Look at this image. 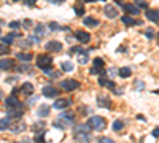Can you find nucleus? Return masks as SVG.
<instances>
[{
    "instance_id": "nucleus-1",
    "label": "nucleus",
    "mask_w": 159,
    "mask_h": 143,
    "mask_svg": "<svg viewBox=\"0 0 159 143\" xmlns=\"http://www.w3.org/2000/svg\"><path fill=\"white\" fill-rule=\"evenodd\" d=\"M72 123H73V114L72 113H62L60 116L54 121V127L65 129L68 126H72Z\"/></svg>"
},
{
    "instance_id": "nucleus-2",
    "label": "nucleus",
    "mask_w": 159,
    "mask_h": 143,
    "mask_svg": "<svg viewBox=\"0 0 159 143\" xmlns=\"http://www.w3.org/2000/svg\"><path fill=\"white\" fill-rule=\"evenodd\" d=\"M88 124L91 126V129H94L95 132H100V131H103V129L107 127V121H105V118H102V116H91L89 118V121H88Z\"/></svg>"
},
{
    "instance_id": "nucleus-3",
    "label": "nucleus",
    "mask_w": 159,
    "mask_h": 143,
    "mask_svg": "<svg viewBox=\"0 0 159 143\" xmlns=\"http://www.w3.org/2000/svg\"><path fill=\"white\" fill-rule=\"evenodd\" d=\"M80 88V83L77 80H64V81H60V89L62 91H75V89H78Z\"/></svg>"
},
{
    "instance_id": "nucleus-4",
    "label": "nucleus",
    "mask_w": 159,
    "mask_h": 143,
    "mask_svg": "<svg viewBox=\"0 0 159 143\" xmlns=\"http://www.w3.org/2000/svg\"><path fill=\"white\" fill-rule=\"evenodd\" d=\"M51 64H53V59H51V56H46V54H40L37 57V65L43 70L46 67H51Z\"/></svg>"
},
{
    "instance_id": "nucleus-5",
    "label": "nucleus",
    "mask_w": 159,
    "mask_h": 143,
    "mask_svg": "<svg viewBox=\"0 0 159 143\" xmlns=\"http://www.w3.org/2000/svg\"><path fill=\"white\" fill-rule=\"evenodd\" d=\"M45 49L46 51H51V53H59L62 49V43L57 41V40H51L45 45Z\"/></svg>"
},
{
    "instance_id": "nucleus-6",
    "label": "nucleus",
    "mask_w": 159,
    "mask_h": 143,
    "mask_svg": "<svg viewBox=\"0 0 159 143\" xmlns=\"http://www.w3.org/2000/svg\"><path fill=\"white\" fill-rule=\"evenodd\" d=\"M5 105H6V108H10V110H16V108H19V106H21L19 99L15 97V96H8V97H6Z\"/></svg>"
},
{
    "instance_id": "nucleus-7",
    "label": "nucleus",
    "mask_w": 159,
    "mask_h": 143,
    "mask_svg": "<svg viewBox=\"0 0 159 143\" xmlns=\"http://www.w3.org/2000/svg\"><path fill=\"white\" fill-rule=\"evenodd\" d=\"M41 92H43V96H45V97H56V96L59 94V91L54 88L53 84H46V86H43Z\"/></svg>"
},
{
    "instance_id": "nucleus-8",
    "label": "nucleus",
    "mask_w": 159,
    "mask_h": 143,
    "mask_svg": "<svg viewBox=\"0 0 159 143\" xmlns=\"http://www.w3.org/2000/svg\"><path fill=\"white\" fill-rule=\"evenodd\" d=\"M70 103H72V100H70V99H57L56 102L53 103V106H54L56 110H65Z\"/></svg>"
},
{
    "instance_id": "nucleus-9",
    "label": "nucleus",
    "mask_w": 159,
    "mask_h": 143,
    "mask_svg": "<svg viewBox=\"0 0 159 143\" xmlns=\"http://www.w3.org/2000/svg\"><path fill=\"white\" fill-rule=\"evenodd\" d=\"M75 38H77L80 43H89L91 35H89L88 32H85V30H77L75 32Z\"/></svg>"
},
{
    "instance_id": "nucleus-10",
    "label": "nucleus",
    "mask_w": 159,
    "mask_h": 143,
    "mask_svg": "<svg viewBox=\"0 0 159 143\" xmlns=\"http://www.w3.org/2000/svg\"><path fill=\"white\" fill-rule=\"evenodd\" d=\"M123 10L126 11V13H129V14H134V16L140 14V8H137V6L132 5V3H124L123 5Z\"/></svg>"
},
{
    "instance_id": "nucleus-11",
    "label": "nucleus",
    "mask_w": 159,
    "mask_h": 143,
    "mask_svg": "<svg viewBox=\"0 0 159 143\" xmlns=\"http://www.w3.org/2000/svg\"><path fill=\"white\" fill-rule=\"evenodd\" d=\"M103 13H105V16L110 18V19H115L116 16H118V10H116L113 5H107L105 10H103Z\"/></svg>"
},
{
    "instance_id": "nucleus-12",
    "label": "nucleus",
    "mask_w": 159,
    "mask_h": 143,
    "mask_svg": "<svg viewBox=\"0 0 159 143\" xmlns=\"http://www.w3.org/2000/svg\"><path fill=\"white\" fill-rule=\"evenodd\" d=\"M33 33H35V37L37 38H43L45 35H46V27H45V24H37L35 26V30H33Z\"/></svg>"
},
{
    "instance_id": "nucleus-13",
    "label": "nucleus",
    "mask_w": 159,
    "mask_h": 143,
    "mask_svg": "<svg viewBox=\"0 0 159 143\" xmlns=\"http://www.w3.org/2000/svg\"><path fill=\"white\" fill-rule=\"evenodd\" d=\"M16 37H19V33H16V32L8 33V35H5V37H2V43H3V45H11Z\"/></svg>"
},
{
    "instance_id": "nucleus-14",
    "label": "nucleus",
    "mask_w": 159,
    "mask_h": 143,
    "mask_svg": "<svg viewBox=\"0 0 159 143\" xmlns=\"http://www.w3.org/2000/svg\"><path fill=\"white\" fill-rule=\"evenodd\" d=\"M15 65V61L13 59H2L0 61V70H10Z\"/></svg>"
},
{
    "instance_id": "nucleus-15",
    "label": "nucleus",
    "mask_w": 159,
    "mask_h": 143,
    "mask_svg": "<svg viewBox=\"0 0 159 143\" xmlns=\"http://www.w3.org/2000/svg\"><path fill=\"white\" fill-rule=\"evenodd\" d=\"M97 103H99V106H103V108H110L112 106V100L108 97L100 96V97H97Z\"/></svg>"
},
{
    "instance_id": "nucleus-16",
    "label": "nucleus",
    "mask_w": 159,
    "mask_h": 143,
    "mask_svg": "<svg viewBox=\"0 0 159 143\" xmlns=\"http://www.w3.org/2000/svg\"><path fill=\"white\" fill-rule=\"evenodd\" d=\"M147 18L153 23H159V11H154V10H147Z\"/></svg>"
},
{
    "instance_id": "nucleus-17",
    "label": "nucleus",
    "mask_w": 159,
    "mask_h": 143,
    "mask_svg": "<svg viewBox=\"0 0 159 143\" xmlns=\"http://www.w3.org/2000/svg\"><path fill=\"white\" fill-rule=\"evenodd\" d=\"M83 24L88 26V27H95V26H99V21L91 18V16H86L85 19H83Z\"/></svg>"
},
{
    "instance_id": "nucleus-18",
    "label": "nucleus",
    "mask_w": 159,
    "mask_h": 143,
    "mask_svg": "<svg viewBox=\"0 0 159 143\" xmlns=\"http://www.w3.org/2000/svg\"><path fill=\"white\" fill-rule=\"evenodd\" d=\"M21 92H24L26 96H30L33 92V84L32 83H24L22 88H21Z\"/></svg>"
},
{
    "instance_id": "nucleus-19",
    "label": "nucleus",
    "mask_w": 159,
    "mask_h": 143,
    "mask_svg": "<svg viewBox=\"0 0 159 143\" xmlns=\"http://www.w3.org/2000/svg\"><path fill=\"white\" fill-rule=\"evenodd\" d=\"M10 126H11V119L8 116L0 119V131H5V129H8Z\"/></svg>"
},
{
    "instance_id": "nucleus-20",
    "label": "nucleus",
    "mask_w": 159,
    "mask_h": 143,
    "mask_svg": "<svg viewBox=\"0 0 159 143\" xmlns=\"http://www.w3.org/2000/svg\"><path fill=\"white\" fill-rule=\"evenodd\" d=\"M118 75H119L121 78H129L130 75H132V70H130L129 67H123V68H119Z\"/></svg>"
},
{
    "instance_id": "nucleus-21",
    "label": "nucleus",
    "mask_w": 159,
    "mask_h": 143,
    "mask_svg": "<svg viewBox=\"0 0 159 143\" xmlns=\"http://www.w3.org/2000/svg\"><path fill=\"white\" fill-rule=\"evenodd\" d=\"M75 138H77V141H80V143H86V141L89 140V134L77 132V134H75Z\"/></svg>"
},
{
    "instance_id": "nucleus-22",
    "label": "nucleus",
    "mask_w": 159,
    "mask_h": 143,
    "mask_svg": "<svg viewBox=\"0 0 159 143\" xmlns=\"http://www.w3.org/2000/svg\"><path fill=\"white\" fill-rule=\"evenodd\" d=\"M89 131H91V126H89V124H80V126H77V129H75V134H77V132L89 134Z\"/></svg>"
},
{
    "instance_id": "nucleus-23",
    "label": "nucleus",
    "mask_w": 159,
    "mask_h": 143,
    "mask_svg": "<svg viewBox=\"0 0 159 143\" xmlns=\"http://www.w3.org/2000/svg\"><path fill=\"white\" fill-rule=\"evenodd\" d=\"M121 21H123V23L126 24V26H134V24H140L139 21H134V18H132V16H123V18H121Z\"/></svg>"
},
{
    "instance_id": "nucleus-24",
    "label": "nucleus",
    "mask_w": 159,
    "mask_h": 143,
    "mask_svg": "<svg viewBox=\"0 0 159 143\" xmlns=\"http://www.w3.org/2000/svg\"><path fill=\"white\" fill-rule=\"evenodd\" d=\"M60 67H62V70H64V72H73V70H75V65H73L72 62H68V61L62 62Z\"/></svg>"
},
{
    "instance_id": "nucleus-25",
    "label": "nucleus",
    "mask_w": 159,
    "mask_h": 143,
    "mask_svg": "<svg viewBox=\"0 0 159 143\" xmlns=\"http://www.w3.org/2000/svg\"><path fill=\"white\" fill-rule=\"evenodd\" d=\"M18 59L22 62H29L32 59V54L30 53H18Z\"/></svg>"
},
{
    "instance_id": "nucleus-26",
    "label": "nucleus",
    "mask_w": 159,
    "mask_h": 143,
    "mask_svg": "<svg viewBox=\"0 0 159 143\" xmlns=\"http://www.w3.org/2000/svg\"><path fill=\"white\" fill-rule=\"evenodd\" d=\"M37 113H38V116H41V118H43V116H48V114H50V106H46V105L40 106Z\"/></svg>"
},
{
    "instance_id": "nucleus-27",
    "label": "nucleus",
    "mask_w": 159,
    "mask_h": 143,
    "mask_svg": "<svg viewBox=\"0 0 159 143\" xmlns=\"http://www.w3.org/2000/svg\"><path fill=\"white\" fill-rule=\"evenodd\" d=\"M10 127H11V126H10ZM11 131L15 132V134H18V132H24V131H26V124H22V123H21V124L16 123V126L11 127Z\"/></svg>"
},
{
    "instance_id": "nucleus-28",
    "label": "nucleus",
    "mask_w": 159,
    "mask_h": 143,
    "mask_svg": "<svg viewBox=\"0 0 159 143\" xmlns=\"http://www.w3.org/2000/svg\"><path fill=\"white\" fill-rule=\"evenodd\" d=\"M21 116H22V111H18V110H10V113H8L10 119H19Z\"/></svg>"
},
{
    "instance_id": "nucleus-29",
    "label": "nucleus",
    "mask_w": 159,
    "mask_h": 143,
    "mask_svg": "<svg viewBox=\"0 0 159 143\" xmlns=\"http://www.w3.org/2000/svg\"><path fill=\"white\" fill-rule=\"evenodd\" d=\"M123 127H124V123H123V121H119V119L113 123V131H116V132H119Z\"/></svg>"
},
{
    "instance_id": "nucleus-30",
    "label": "nucleus",
    "mask_w": 159,
    "mask_h": 143,
    "mask_svg": "<svg viewBox=\"0 0 159 143\" xmlns=\"http://www.w3.org/2000/svg\"><path fill=\"white\" fill-rule=\"evenodd\" d=\"M88 61H89L88 53H85V54H80V56H78V62L81 64V65H85V64H88Z\"/></svg>"
},
{
    "instance_id": "nucleus-31",
    "label": "nucleus",
    "mask_w": 159,
    "mask_h": 143,
    "mask_svg": "<svg viewBox=\"0 0 159 143\" xmlns=\"http://www.w3.org/2000/svg\"><path fill=\"white\" fill-rule=\"evenodd\" d=\"M8 51H10L8 45H3V43H0V56H3V54H8Z\"/></svg>"
},
{
    "instance_id": "nucleus-32",
    "label": "nucleus",
    "mask_w": 159,
    "mask_h": 143,
    "mask_svg": "<svg viewBox=\"0 0 159 143\" xmlns=\"http://www.w3.org/2000/svg\"><path fill=\"white\" fill-rule=\"evenodd\" d=\"M91 75H103V70L99 67H92L91 68Z\"/></svg>"
},
{
    "instance_id": "nucleus-33",
    "label": "nucleus",
    "mask_w": 159,
    "mask_h": 143,
    "mask_svg": "<svg viewBox=\"0 0 159 143\" xmlns=\"http://www.w3.org/2000/svg\"><path fill=\"white\" fill-rule=\"evenodd\" d=\"M94 67H99V68L103 67V61L100 59V57H95V59H94Z\"/></svg>"
},
{
    "instance_id": "nucleus-34",
    "label": "nucleus",
    "mask_w": 159,
    "mask_h": 143,
    "mask_svg": "<svg viewBox=\"0 0 159 143\" xmlns=\"http://www.w3.org/2000/svg\"><path fill=\"white\" fill-rule=\"evenodd\" d=\"M8 27L10 29H19L21 27V23H19V21H11V23L8 24Z\"/></svg>"
},
{
    "instance_id": "nucleus-35",
    "label": "nucleus",
    "mask_w": 159,
    "mask_h": 143,
    "mask_svg": "<svg viewBox=\"0 0 159 143\" xmlns=\"http://www.w3.org/2000/svg\"><path fill=\"white\" fill-rule=\"evenodd\" d=\"M145 35H147V38H153L154 37V30H153V29H147V30H145Z\"/></svg>"
},
{
    "instance_id": "nucleus-36",
    "label": "nucleus",
    "mask_w": 159,
    "mask_h": 143,
    "mask_svg": "<svg viewBox=\"0 0 159 143\" xmlns=\"http://www.w3.org/2000/svg\"><path fill=\"white\" fill-rule=\"evenodd\" d=\"M19 70L24 72V73H30V72H32V67H30V65H21Z\"/></svg>"
},
{
    "instance_id": "nucleus-37",
    "label": "nucleus",
    "mask_w": 159,
    "mask_h": 143,
    "mask_svg": "<svg viewBox=\"0 0 159 143\" xmlns=\"http://www.w3.org/2000/svg\"><path fill=\"white\" fill-rule=\"evenodd\" d=\"M75 13H77V16H83V14H85V8H81V6H75Z\"/></svg>"
},
{
    "instance_id": "nucleus-38",
    "label": "nucleus",
    "mask_w": 159,
    "mask_h": 143,
    "mask_svg": "<svg viewBox=\"0 0 159 143\" xmlns=\"http://www.w3.org/2000/svg\"><path fill=\"white\" fill-rule=\"evenodd\" d=\"M107 83H108V80H107V76H103V75H100V78H99V84H100V86H107Z\"/></svg>"
},
{
    "instance_id": "nucleus-39",
    "label": "nucleus",
    "mask_w": 159,
    "mask_h": 143,
    "mask_svg": "<svg viewBox=\"0 0 159 143\" xmlns=\"http://www.w3.org/2000/svg\"><path fill=\"white\" fill-rule=\"evenodd\" d=\"M99 143H116V141L112 140V138H108V137H102V138L99 140Z\"/></svg>"
},
{
    "instance_id": "nucleus-40",
    "label": "nucleus",
    "mask_w": 159,
    "mask_h": 143,
    "mask_svg": "<svg viewBox=\"0 0 159 143\" xmlns=\"http://www.w3.org/2000/svg\"><path fill=\"white\" fill-rule=\"evenodd\" d=\"M137 5L142 6V8H148V3L145 2V0H137Z\"/></svg>"
},
{
    "instance_id": "nucleus-41",
    "label": "nucleus",
    "mask_w": 159,
    "mask_h": 143,
    "mask_svg": "<svg viewBox=\"0 0 159 143\" xmlns=\"http://www.w3.org/2000/svg\"><path fill=\"white\" fill-rule=\"evenodd\" d=\"M22 26H24L26 29H30V26H32V21H30V19H24V23H22Z\"/></svg>"
},
{
    "instance_id": "nucleus-42",
    "label": "nucleus",
    "mask_w": 159,
    "mask_h": 143,
    "mask_svg": "<svg viewBox=\"0 0 159 143\" xmlns=\"http://www.w3.org/2000/svg\"><path fill=\"white\" fill-rule=\"evenodd\" d=\"M50 29H51V30H59L60 26H59V24H56V23H51V24H50Z\"/></svg>"
},
{
    "instance_id": "nucleus-43",
    "label": "nucleus",
    "mask_w": 159,
    "mask_h": 143,
    "mask_svg": "<svg viewBox=\"0 0 159 143\" xmlns=\"http://www.w3.org/2000/svg\"><path fill=\"white\" fill-rule=\"evenodd\" d=\"M50 3H54V5H60V3H64L65 0H48Z\"/></svg>"
},
{
    "instance_id": "nucleus-44",
    "label": "nucleus",
    "mask_w": 159,
    "mask_h": 143,
    "mask_svg": "<svg viewBox=\"0 0 159 143\" xmlns=\"http://www.w3.org/2000/svg\"><path fill=\"white\" fill-rule=\"evenodd\" d=\"M35 141H38V143H41V141H43V134H37Z\"/></svg>"
},
{
    "instance_id": "nucleus-45",
    "label": "nucleus",
    "mask_w": 159,
    "mask_h": 143,
    "mask_svg": "<svg viewBox=\"0 0 159 143\" xmlns=\"http://www.w3.org/2000/svg\"><path fill=\"white\" fill-rule=\"evenodd\" d=\"M153 137L159 138V127H156V129H154V131H153Z\"/></svg>"
},
{
    "instance_id": "nucleus-46",
    "label": "nucleus",
    "mask_w": 159,
    "mask_h": 143,
    "mask_svg": "<svg viewBox=\"0 0 159 143\" xmlns=\"http://www.w3.org/2000/svg\"><path fill=\"white\" fill-rule=\"evenodd\" d=\"M107 88H110V89H115V83H113V81H108V83H107Z\"/></svg>"
},
{
    "instance_id": "nucleus-47",
    "label": "nucleus",
    "mask_w": 159,
    "mask_h": 143,
    "mask_svg": "<svg viewBox=\"0 0 159 143\" xmlns=\"http://www.w3.org/2000/svg\"><path fill=\"white\" fill-rule=\"evenodd\" d=\"M135 84H137V89H143V83L142 81H137Z\"/></svg>"
},
{
    "instance_id": "nucleus-48",
    "label": "nucleus",
    "mask_w": 159,
    "mask_h": 143,
    "mask_svg": "<svg viewBox=\"0 0 159 143\" xmlns=\"http://www.w3.org/2000/svg\"><path fill=\"white\" fill-rule=\"evenodd\" d=\"M26 3H27V5H35V3H37V0H27Z\"/></svg>"
},
{
    "instance_id": "nucleus-49",
    "label": "nucleus",
    "mask_w": 159,
    "mask_h": 143,
    "mask_svg": "<svg viewBox=\"0 0 159 143\" xmlns=\"http://www.w3.org/2000/svg\"><path fill=\"white\" fill-rule=\"evenodd\" d=\"M2 97H3V92H2V91H0V100H2Z\"/></svg>"
},
{
    "instance_id": "nucleus-50",
    "label": "nucleus",
    "mask_w": 159,
    "mask_h": 143,
    "mask_svg": "<svg viewBox=\"0 0 159 143\" xmlns=\"http://www.w3.org/2000/svg\"><path fill=\"white\" fill-rule=\"evenodd\" d=\"M0 33H2V23H0Z\"/></svg>"
},
{
    "instance_id": "nucleus-51",
    "label": "nucleus",
    "mask_w": 159,
    "mask_h": 143,
    "mask_svg": "<svg viewBox=\"0 0 159 143\" xmlns=\"http://www.w3.org/2000/svg\"><path fill=\"white\" fill-rule=\"evenodd\" d=\"M85 2H94V0H85Z\"/></svg>"
},
{
    "instance_id": "nucleus-52",
    "label": "nucleus",
    "mask_w": 159,
    "mask_h": 143,
    "mask_svg": "<svg viewBox=\"0 0 159 143\" xmlns=\"http://www.w3.org/2000/svg\"><path fill=\"white\" fill-rule=\"evenodd\" d=\"M157 38H159V33H157Z\"/></svg>"
},
{
    "instance_id": "nucleus-53",
    "label": "nucleus",
    "mask_w": 159,
    "mask_h": 143,
    "mask_svg": "<svg viewBox=\"0 0 159 143\" xmlns=\"http://www.w3.org/2000/svg\"><path fill=\"white\" fill-rule=\"evenodd\" d=\"M15 2H18V0H15Z\"/></svg>"
},
{
    "instance_id": "nucleus-54",
    "label": "nucleus",
    "mask_w": 159,
    "mask_h": 143,
    "mask_svg": "<svg viewBox=\"0 0 159 143\" xmlns=\"http://www.w3.org/2000/svg\"><path fill=\"white\" fill-rule=\"evenodd\" d=\"M83 2H85V0H83Z\"/></svg>"
}]
</instances>
